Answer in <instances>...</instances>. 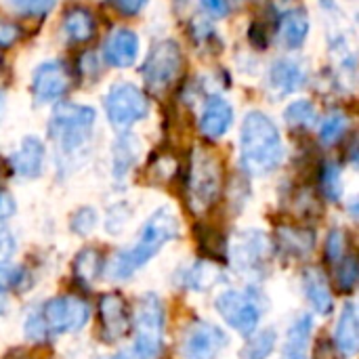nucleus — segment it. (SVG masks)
<instances>
[{
	"instance_id": "nucleus-1",
	"label": "nucleus",
	"mask_w": 359,
	"mask_h": 359,
	"mask_svg": "<svg viewBox=\"0 0 359 359\" xmlns=\"http://www.w3.org/2000/svg\"><path fill=\"white\" fill-rule=\"evenodd\" d=\"M284 162V143L276 122L263 111H248L240 128V164L252 177H267Z\"/></svg>"
},
{
	"instance_id": "nucleus-2",
	"label": "nucleus",
	"mask_w": 359,
	"mask_h": 359,
	"mask_svg": "<svg viewBox=\"0 0 359 359\" xmlns=\"http://www.w3.org/2000/svg\"><path fill=\"white\" fill-rule=\"evenodd\" d=\"M181 233V225L179 219L175 217V212H170L168 208H160L156 210L143 225V229L139 231L135 244L126 250H120L114 255V259L109 261V276L114 280H130L141 267H145L168 242L177 240Z\"/></svg>"
},
{
	"instance_id": "nucleus-3",
	"label": "nucleus",
	"mask_w": 359,
	"mask_h": 359,
	"mask_svg": "<svg viewBox=\"0 0 359 359\" xmlns=\"http://www.w3.org/2000/svg\"><path fill=\"white\" fill-rule=\"evenodd\" d=\"M88 316L90 309L80 297H53L27 316L23 330L34 343H50L57 337L80 332L86 326Z\"/></svg>"
},
{
	"instance_id": "nucleus-4",
	"label": "nucleus",
	"mask_w": 359,
	"mask_h": 359,
	"mask_svg": "<svg viewBox=\"0 0 359 359\" xmlns=\"http://www.w3.org/2000/svg\"><path fill=\"white\" fill-rule=\"evenodd\" d=\"M97 114L82 103H59L48 120V137L63 158L84 149L95 130Z\"/></svg>"
},
{
	"instance_id": "nucleus-5",
	"label": "nucleus",
	"mask_w": 359,
	"mask_h": 359,
	"mask_svg": "<svg viewBox=\"0 0 359 359\" xmlns=\"http://www.w3.org/2000/svg\"><path fill=\"white\" fill-rule=\"evenodd\" d=\"M223 183H225V170L221 158L206 147H196L191 151L189 170H187L189 208L196 215L210 210L223 191Z\"/></svg>"
},
{
	"instance_id": "nucleus-6",
	"label": "nucleus",
	"mask_w": 359,
	"mask_h": 359,
	"mask_svg": "<svg viewBox=\"0 0 359 359\" xmlns=\"http://www.w3.org/2000/svg\"><path fill=\"white\" fill-rule=\"evenodd\" d=\"M135 359H158L164 347V330H166V311L164 303L158 294L147 292L139 299L135 320Z\"/></svg>"
},
{
	"instance_id": "nucleus-7",
	"label": "nucleus",
	"mask_w": 359,
	"mask_h": 359,
	"mask_svg": "<svg viewBox=\"0 0 359 359\" xmlns=\"http://www.w3.org/2000/svg\"><path fill=\"white\" fill-rule=\"evenodd\" d=\"M181 72H183L181 46L168 38L158 40L149 48V53L141 65V76H143L145 88L151 90L154 95L168 93L181 78Z\"/></svg>"
},
{
	"instance_id": "nucleus-8",
	"label": "nucleus",
	"mask_w": 359,
	"mask_h": 359,
	"mask_svg": "<svg viewBox=\"0 0 359 359\" xmlns=\"http://www.w3.org/2000/svg\"><path fill=\"white\" fill-rule=\"evenodd\" d=\"M103 109L116 130L126 133L149 114V99L145 90L133 82H116L103 97Z\"/></svg>"
},
{
	"instance_id": "nucleus-9",
	"label": "nucleus",
	"mask_w": 359,
	"mask_h": 359,
	"mask_svg": "<svg viewBox=\"0 0 359 359\" xmlns=\"http://www.w3.org/2000/svg\"><path fill=\"white\" fill-rule=\"evenodd\" d=\"M215 309L223 318V322L240 332L242 337H250L257 332L259 322L263 318L261 301L255 292L242 290H225L215 299Z\"/></svg>"
},
{
	"instance_id": "nucleus-10",
	"label": "nucleus",
	"mask_w": 359,
	"mask_h": 359,
	"mask_svg": "<svg viewBox=\"0 0 359 359\" xmlns=\"http://www.w3.org/2000/svg\"><path fill=\"white\" fill-rule=\"evenodd\" d=\"M273 252V244L269 242L265 231L244 229L240 231L229 246L231 263L246 273H263Z\"/></svg>"
},
{
	"instance_id": "nucleus-11",
	"label": "nucleus",
	"mask_w": 359,
	"mask_h": 359,
	"mask_svg": "<svg viewBox=\"0 0 359 359\" xmlns=\"http://www.w3.org/2000/svg\"><path fill=\"white\" fill-rule=\"evenodd\" d=\"M72 72L65 61H42L32 72V95L40 105L59 103L72 88Z\"/></svg>"
},
{
	"instance_id": "nucleus-12",
	"label": "nucleus",
	"mask_w": 359,
	"mask_h": 359,
	"mask_svg": "<svg viewBox=\"0 0 359 359\" xmlns=\"http://www.w3.org/2000/svg\"><path fill=\"white\" fill-rule=\"evenodd\" d=\"M227 347V334L208 322L189 324L183 334V355L187 359H217Z\"/></svg>"
},
{
	"instance_id": "nucleus-13",
	"label": "nucleus",
	"mask_w": 359,
	"mask_h": 359,
	"mask_svg": "<svg viewBox=\"0 0 359 359\" xmlns=\"http://www.w3.org/2000/svg\"><path fill=\"white\" fill-rule=\"evenodd\" d=\"M99 324H101V339L107 345H116L128 334L130 313L126 301L118 292H107L99 299Z\"/></svg>"
},
{
	"instance_id": "nucleus-14",
	"label": "nucleus",
	"mask_w": 359,
	"mask_h": 359,
	"mask_svg": "<svg viewBox=\"0 0 359 359\" xmlns=\"http://www.w3.org/2000/svg\"><path fill=\"white\" fill-rule=\"evenodd\" d=\"M233 124V107L231 103L221 97V95H210L200 111L198 118V128L200 135L208 141H217L221 137H225L229 133Z\"/></svg>"
},
{
	"instance_id": "nucleus-15",
	"label": "nucleus",
	"mask_w": 359,
	"mask_h": 359,
	"mask_svg": "<svg viewBox=\"0 0 359 359\" xmlns=\"http://www.w3.org/2000/svg\"><path fill=\"white\" fill-rule=\"evenodd\" d=\"M139 57V36L128 27H116L103 42V61L109 67L124 69Z\"/></svg>"
},
{
	"instance_id": "nucleus-16",
	"label": "nucleus",
	"mask_w": 359,
	"mask_h": 359,
	"mask_svg": "<svg viewBox=\"0 0 359 359\" xmlns=\"http://www.w3.org/2000/svg\"><path fill=\"white\" fill-rule=\"evenodd\" d=\"M44 158H46V147L38 137H25L21 139L19 147L13 151L8 164L13 172L21 179H36L42 175L44 168Z\"/></svg>"
},
{
	"instance_id": "nucleus-17",
	"label": "nucleus",
	"mask_w": 359,
	"mask_h": 359,
	"mask_svg": "<svg viewBox=\"0 0 359 359\" xmlns=\"http://www.w3.org/2000/svg\"><path fill=\"white\" fill-rule=\"evenodd\" d=\"M305 80H307V76H305L303 65L290 57H282V59L273 61L269 67V74H267L269 88L278 97H288V95L301 90L305 86Z\"/></svg>"
},
{
	"instance_id": "nucleus-18",
	"label": "nucleus",
	"mask_w": 359,
	"mask_h": 359,
	"mask_svg": "<svg viewBox=\"0 0 359 359\" xmlns=\"http://www.w3.org/2000/svg\"><path fill=\"white\" fill-rule=\"evenodd\" d=\"M61 32L69 44H84L95 38L97 34V19L90 8L86 6H69L63 13L61 21Z\"/></svg>"
},
{
	"instance_id": "nucleus-19",
	"label": "nucleus",
	"mask_w": 359,
	"mask_h": 359,
	"mask_svg": "<svg viewBox=\"0 0 359 359\" xmlns=\"http://www.w3.org/2000/svg\"><path fill=\"white\" fill-rule=\"evenodd\" d=\"M276 246L292 259H305L316 248V231L301 225H280L276 229Z\"/></svg>"
},
{
	"instance_id": "nucleus-20",
	"label": "nucleus",
	"mask_w": 359,
	"mask_h": 359,
	"mask_svg": "<svg viewBox=\"0 0 359 359\" xmlns=\"http://www.w3.org/2000/svg\"><path fill=\"white\" fill-rule=\"evenodd\" d=\"M223 280V271L219 265H215L212 261H196L187 267H183L177 273V284L183 290H191V292H204L208 288H212L215 284H219Z\"/></svg>"
},
{
	"instance_id": "nucleus-21",
	"label": "nucleus",
	"mask_w": 359,
	"mask_h": 359,
	"mask_svg": "<svg viewBox=\"0 0 359 359\" xmlns=\"http://www.w3.org/2000/svg\"><path fill=\"white\" fill-rule=\"evenodd\" d=\"M334 349L339 355L345 358H353L358 353L359 347V322L355 307L351 303H347L339 316L337 322V330H334Z\"/></svg>"
},
{
	"instance_id": "nucleus-22",
	"label": "nucleus",
	"mask_w": 359,
	"mask_h": 359,
	"mask_svg": "<svg viewBox=\"0 0 359 359\" xmlns=\"http://www.w3.org/2000/svg\"><path fill=\"white\" fill-rule=\"evenodd\" d=\"M309 17L303 8H292L288 13L282 15L278 29H280V40L286 48L297 50L305 44L307 36H309Z\"/></svg>"
},
{
	"instance_id": "nucleus-23",
	"label": "nucleus",
	"mask_w": 359,
	"mask_h": 359,
	"mask_svg": "<svg viewBox=\"0 0 359 359\" xmlns=\"http://www.w3.org/2000/svg\"><path fill=\"white\" fill-rule=\"evenodd\" d=\"M303 290H305L307 301L311 303V307L318 313H322V316L332 313V309H334V297L330 292V286H328L326 276L320 269H307L305 271V276H303Z\"/></svg>"
},
{
	"instance_id": "nucleus-24",
	"label": "nucleus",
	"mask_w": 359,
	"mask_h": 359,
	"mask_svg": "<svg viewBox=\"0 0 359 359\" xmlns=\"http://www.w3.org/2000/svg\"><path fill=\"white\" fill-rule=\"evenodd\" d=\"M313 332V318L303 313L290 326L286 334V343L282 349V359H309V341Z\"/></svg>"
},
{
	"instance_id": "nucleus-25",
	"label": "nucleus",
	"mask_w": 359,
	"mask_h": 359,
	"mask_svg": "<svg viewBox=\"0 0 359 359\" xmlns=\"http://www.w3.org/2000/svg\"><path fill=\"white\" fill-rule=\"evenodd\" d=\"M139 158V141L130 133H122L114 143V177L122 181Z\"/></svg>"
},
{
	"instance_id": "nucleus-26",
	"label": "nucleus",
	"mask_w": 359,
	"mask_h": 359,
	"mask_svg": "<svg viewBox=\"0 0 359 359\" xmlns=\"http://www.w3.org/2000/svg\"><path fill=\"white\" fill-rule=\"evenodd\" d=\"M103 269V255L97 248H84L82 252H78L76 261H74V278L84 284L90 286L97 282V278L101 276Z\"/></svg>"
},
{
	"instance_id": "nucleus-27",
	"label": "nucleus",
	"mask_w": 359,
	"mask_h": 359,
	"mask_svg": "<svg viewBox=\"0 0 359 359\" xmlns=\"http://www.w3.org/2000/svg\"><path fill=\"white\" fill-rule=\"evenodd\" d=\"M286 124L290 128H301V130H309L316 122H318V109L309 99H299L292 101L286 111H284Z\"/></svg>"
},
{
	"instance_id": "nucleus-28",
	"label": "nucleus",
	"mask_w": 359,
	"mask_h": 359,
	"mask_svg": "<svg viewBox=\"0 0 359 359\" xmlns=\"http://www.w3.org/2000/svg\"><path fill=\"white\" fill-rule=\"evenodd\" d=\"M278 334L271 328L259 330L240 351V359H267L276 349Z\"/></svg>"
},
{
	"instance_id": "nucleus-29",
	"label": "nucleus",
	"mask_w": 359,
	"mask_h": 359,
	"mask_svg": "<svg viewBox=\"0 0 359 359\" xmlns=\"http://www.w3.org/2000/svg\"><path fill=\"white\" fill-rule=\"evenodd\" d=\"M320 191L328 202H337L343 194L341 166L332 160H326L320 166Z\"/></svg>"
},
{
	"instance_id": "nucleus-30",
	"label": "nucleus",
	"mask_w": 359,
	"mask_h": 359,
	"mask_svg": "<svg viewBox=\"0 0 359 359\" xmlns=\"http://www.w3.org/2000/svg\"><path fill=\"white\" fill-rule=\"evenodd\" d=\"M349 128V118L343 111H330L320 124V141L326 147L337 145Z\"/></svg>"
},
{
	"instance_id": "nucleus-31",
	"label": "nucleus",
	"mask_w": 359,
	"mask_h": 359,
	"mask_svg": "<svg viewBox=\"0 0 359 359\" xmlns=\"http://www.w3.org/2000/svg\"><path fill=\"white\" fill-rule=\"evenodd\" d=\"M337 265H339V269H337V284H339V290H343V292H353L355 286H358L359 278L358 259H355L353 255H345Z\"/></svg>"
},
{
	"instance_id": "nucleus-32",
	"label": "nucleus",
	"mask_w": 359,
	"mask_h": 359,
	"mask_svg": "<svg viewBox=\"0 0 359 359\" xmlns=\"http://www.w3.org/2000/svg\"><path fill=\"white\" fill-rule=\"evenodd\" d=\"M25 282V271L13 263L0 261V294L21 288Z\"/></svg>"
},
{
	"instance_id": "nucleus-33",
	"label": "nucleus",
	"mask_w": 359,
	"mask_h": 359,
	"mask_svg": "<svg viewBox=\"0 0 359 359\" xmlns=\"http://www.w3.org/2000/svg\"><path fill=\"white\" fill-rule=\"evenodd\" d=\"M8 4L25 17H44L53 11L55 0H8Z\"/></svg>"
},
{
	"instance_id": "nucleus-34",
	"label": "nucleus",
	"mask_w": 359,
	"mask_h": 359,
	"mask_svg": "<svg viewBox=\"0 0 359 359\" xmlns=\"http://www.w3.org/2000/svg\"><path fill=\"white\" fill-rule=\"evenodd\" d=\"M347 236L341 231V229H332L330 233H328V240H326V259H328V263H332V265H337L347 252Z\"/></svg>"
},
{
	"instance_id": "nucleus-35",
	"label": "nucleus",
	"mask_w": 359,
	"mask_h": 359,
	"mask_svg": "<svg viewBox=\"0 0 359 359\" xmlns=\"http://www.w3.org/2000/svg\"><path fill=\"white\" fill-rule=\"evenodd\" d=\"M97 225V210L90 206L80 208L74 217H72V231L78 236H86L95 229Z\"/></svg>"
},
{
	"instance_id": "nucleus-36",
	"label": "nucleus",
	"mask_w": 359,
	"mask_h": 359,
	"mask_svg": "<svg viewBox=\"0 0 359 359\" xmlns=\"http://www.w3.org/2000/svg\"><path fill=\"white\" fill-rule=\"evenodd\" d=\"M21 38V27L13 21L0 19V48L13 46Z\"/></svg>"
},
{
	"instance_id": "nucleus-37",
	"label": "nucleus",
	"mask_w": 359,
	"mask_h": 359,
	"mask_svg": "<svg viewBox=\"0 0 359 359\" xmlns=\"http://www.w3.org/2000/svg\"><path fill=\"white\" fill-rule=\"evenodd\" d=\"M120 15H124V17H135V15H139L145 6H147V2L149 0H107Z\"/></svg>"
},
{
	"instance_id": "nucleus-38",
	"label": "nucleus",
	"mask_w": 359,
	"mask_h": 359,
	"mask_svg": "<svg viewBox=\"0 0 359 359\" xmlns=\"http://www.w3.org/2000/svg\"><path fill=\"white\" fill-rule=\"evenodd\" d=\"M15 250H17V240H15L13 231L4 223H0V261L11 259L15 255Z\"/></svg>"
},
{
	"instance_id": "nucleus-39",
	"label": "nucleus",
	"mask_w": 359,
	"mask_h": 359,
	"mask_svg": "<svg viewBox=\"0 0 359 359\" xmlns=\"http://www.w3.org/2000/svg\"><path fill=\"white\" fill-rule=\"evenodd\" d=\"M200 4L210 17H225L229 11L227 0H200Z\"/></svg>"
},
{
	"instance_id": "nucleus-40",
	"label": "nucleus",
	"mask_w": 359,
	"mask_h": 359,
	"mask_svg": "<svg viewBox=\"0 0 359 359\" xmlns=\"http://www.w3.org/2000/svg\"><path fill=\"white\" fill-rule=\"evenodd\" d=\"M13 212H15V200H13V196L0 189V223L4 219H8Z\"/></svg>"
},
{
	"instance_id": "nucleus-41",
	"label": "nucleus",
	"mask_w": 359,
	"mask_h": 359,
	"mask_svg": "<svg viewBox=\"0 0 359 359\" xmlns=\"http://www.w3.org/2000/svg\"><path fill=\"white\" fill-rule=\"evenodd\" d=\"M156 166H158L156 170H158V172H162V170H164V158H158V164H156ZM175 168H177V166H170V170L166 172V179H170V177L175 175V172H172ZM162 177H164V175H158V181H162Z\"/></svg>"
},
{
	"instance_id": "nucleus-42",
	"label": "nucleus",
	"mask_w": 359,
	"mask_h": 359,
	"mask_svg": "<svg viewBox=\"0 0 359 359\" xmlns=\"http://www.w3.org/2000/svg\"><path fill=\"white\" fill-rule=\"evenodd\" d=\"M4 359H34L29 353H25V351H21V349H15V351H11V353H6Z\"/></svg>"
},
{
	"instance_id": "nucleus-43",
	"label": "nucleus",
	"mask_w": 359,
	"mask_h": 359,
	"mask_svg": "<svg viewBox=\"0 0 359 359\" xmlns=\"http://www.w3.org/2000/svg\"><path fill=\"white\" fill-rule=\"evenodd\" d=\"M109 359H135V355L133 353H118V355H114V358Z\"/></svg>"
},
{
	"instance_id": "nucleus-44",
	"label": "nucleus",
	"mask_w": 359,
	"mask_h": 359,
	"mask_svg": "<svg viewBox=\"0 0 359 359\" xmlns=\"http://www.w3.org/2000/svg\"><path fill=\"white\" fill-rule=\"evenodd\" d=\"M4 311H6V303H4V299L0 294V316H4Z\"/></svg>"
},
{
	"instance_id": "nucleus-45",
	"label": "nucleus",
	"mask_w": 359,
	"mask_h": 359,
	"mask_svg": "<svg viewBox=\"0 0 359 359\" xmlns=\"http://www.w3.org/2000/svg\"><path fill=\"white\" fill-rule=\"evenodd\" d=\"M4 172H6V164L0 160V181H2V177H4Z\"/></svg>"
},
{
	"instance_id": "nucleus-46",
	"label": "nucleus",
	"mask_w": 359,
	"mask_h": 359,
	"mask_svg": "<svg viewBox=\"0 0 359 359\" xmlns=\"http://www.w3.org/2000/svg\"><path fill=\"white\" fill-rule=\"evenodd\" d=\"M2 109H4V95L0 93V116H2Z\"/></svg>"
},
{
	"instance_id": "nucleus-47",
	"label": "nucleus",
	"mask_w": 359,
	"mask_h": 359,
	"mask_svg": "<svg viewBox=\"0 0 359 359\" xmlns=\"http://www.w3.org/2000/svg\"><path fill=\"white\" fill-rule=\"evenodd\" d=\"M0 72H2V57H0Z\"/></svg>"
}]
</instances>
